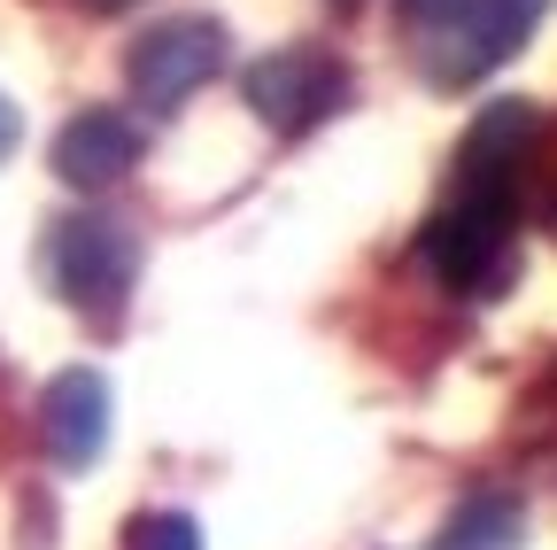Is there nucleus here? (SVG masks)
Listing matches in <instances>:
<instances>
[{"label": "nucleus", "mask_w": 557, "mask_h": 550, "mask_svg": "<svg viewBox=\"0 0 557 550\" xmlns=\"http://www.w3.org/2000/svg\"><path fill=\"white\" fill-rule=\"evenodd\" d=\"M534 132V109L519 101H496L472 132H465V163H457V186L449 201L426 218V264L442 271L449 288H480L487 271L504 264L511 248V210H519V148Z\"/></svg>", "instance_id": "f257e3e1"}, {"label": "nucleus", "mask_w": 557, "mask_h": 550, "mask_svg": "<svg viewBox=\"0 0 557 550\" xmlns=\"http://www.w3.org/2000/svg\"><path fill=\"white\" fill-rule=\"evenodd\" d=\"M549 16V0H457L442 24H426V78L434 86H472L496 62H511L534 24Z\"/></svg>", "instance_id": "f03ea898"}, {"label": "nucleus", "mask_w": 557, "mask_h": 550, "mask_svg": "<svg viewBox=\"0 0 557 550\" xmlns=\"http://www.w3.org/2000/svg\"><path fill=\"white\" fill-rule=\"evenodd\" d=\"M124 71H132V94L148 109H178L194 86H209L225 71V24L218 16H171V24L132 39Z\"/></svg>", "instance_id": "7ed1b4c3"}, {"label": "nucleus", "mask_w": 557, "mask_h": 550, "mask_svg": "<svg viewBox=\"0 0 557 550\" xmlns=\"http://www.w3.org/2000/svg\"><path fill=\"white\" fill-rule=\"evenodd\" d=\"M47 264H54V288L78 303V310H94V318H101V310H116V303L132 295L139 241H132L116 218L86 210V218H62V233H54Z\"/></svg>", "instance_id": "20e7f679"}, {"label": "nucleus", "mask_w": 557, "mask_h": 550, "mask_svg": "<svg viewBox=\"0 0 557 550\" xmlns=\"http://www.w3.org/2000/svg\"><path fill=\"white\" fill-rule=\"evenodd\" d=\"M341 94H348V71L318 47H278L248 71V101L271 132H310L325 109H341Z\"/></svg>", "instance_id": "39448f33"}, {"label": "nucleus", "mask_w": 557, "mask_h": 550, "mask_svg": "<svg viewBox=\"0 0 557 550\" xmlns=\"http://www.w3.org/2000/svg\"><path fill=\"white\" fill-rule=\"evenodd\" d=\"M139 156V132L124 109H78L62 132H54V179L62 186H78V194H101L132 171Z\"/></svg>", "instance_id": "423d86ee"}, {"label": "nucleus", "mask_w": 557, "mask_h": 550, "mask_svg": "<svg viewBox=\"0 0 557 550\" xmlns=\"http://www.w3.org/2000/svg\"><path fill=\"white\" fill-rule=\"evenodd\" d=\"M39 427H47V450H54L62 473H86L101 457V442H109V380L86 372V365L62 372L47 388V403H39Z\"/></svg>", "instance_id": "0eeeda50"}, {"label": "nucleus", "mask_w": 557, "mask_h": 550, "mask_svg": "<svg viewBox=\"0 0 557 550\" xmlns=\"http://www.w3.org/2000/svg\"><path fill=\"white\" fill-rule=\"evenodd\" d=\"M519 542H527V512H519V497H496V489L465 497L442 535V550H519Z\"/></svg>", "instance_id": "6e6552de"}, {"label": "nucleus", "mask_w": 557, "mask_h": 550, "mask_svg": "<svg viewBox=\"0 0 557 550\" xmlns=\"http://www.w3.org/2000/svg\"><path fill=\"white\" fill-rule=\"evenodd\" d=\"M124 550H201V527L186 512H148V520H132Z\"/></svg>", "instance_id": "1a4fd4ad"}, {"label": "nucleus", "mask_w": 557, "mask_h": 550, "mask_svg": "<svg viewBox=\"0 0 557 550\" xmlns=\"http://www.w3.org/2000/svg\"><path fill=\"white\" fill-rule=\"evenodd\" d=\"M16 140H24V117H16V101H9V94H0V156H9Z\"/></svg>", "instance_id": "9d476101"}, {"label": "nucleus", "mask_w": 557, "mask_h": 550, "mask_svg": "<svg viewBox=\"0 0 557 550\" xmlns=\"http://www.w3.org/2000/svg\"><path fill=\"white\" fill-rule=\"evenodd\" d=\"M403 9H410V16H418V24H442V16H449V9H457V0H403Z\"/></svg>", "instance_id": "9b49d317"}, {"label": "nucleus", "mask_w": 557, "mask_h": 550, "mask_svg": "<svg viewBox=\"0 0 557 550\" xmlns=\"http://www.w3.org/2000/svg\"><path fill=\"white\" fill-rule=\"evenodd\" d=\"M101 9H124V0H101Z\"/></svg>", "instance_id": "f8f14e48"}]
</instances>
